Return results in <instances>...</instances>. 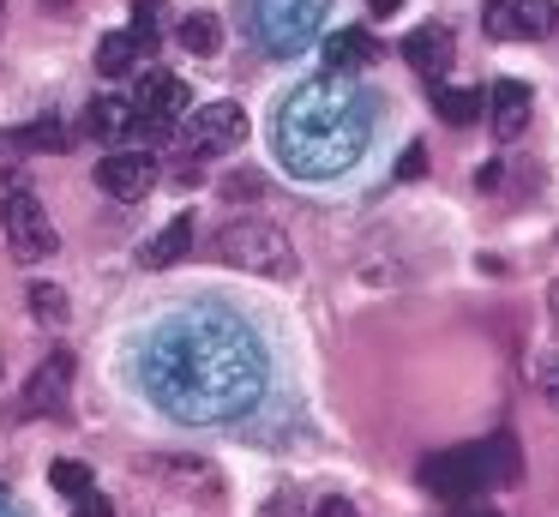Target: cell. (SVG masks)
I'll use <instances>...</instances> for the list:
<instances>
[{
    "label": "cell",
    "instance_id": "484cf974",
    "mask_svg": "<svg viewBox=\"0 0 559 517\" xmlns=\"http://www.w3.org/2000/svg\"><path fill=\"white\" fill-rule=\"evenodd\" d=\"M397 175H403V180L427 175V151H421V144H409V156H403V163H397Z\"/></svg>",
    "mask_w": 559,
    "mask_h": 517
},
{
    "label": "cell",
    "instance_id": "30bf717a",
    "mask_svg": "<svg viewBox=\"0 0 559 517\" xmlns=\"http://www.w3.org/2000/svg\"><path fill=\"white\" fill-rule=\"evenodd\" d=\"M67 385H73V355L55 349V355L31 373V385H25V415H61V409H67Z\"/></svg>",
    "mask_w": 559,
    "mask_h": 517
},
{
    "label": "cell",
    "instance_id": "ba28073f",
    "mask_svg": "<svg viewBox=\"0 0 559 517\" xmlns=\"http://www.w3.org/2000/svg\"><path fill=\"white\" fill-rule=\"evenodd\" d=\"M127 103H133V115H139V120H163V127H175V115H187V103H193V96H187V84L175 79V72L145 67Z\"/></svg>",
    "mask_w": 559,
    "mask_h": 517
},
{
    "label": "cell",
    "instance_id": "d4e9b609",
    "mask_svg": "<svg viewBox=\"0 0 559 517\" xmlns=\"http://www.w3.org/2000/svg\"><path fill=\"white\" fill-rule=\"evenodd\" d=\"M223 192H229V199H235V192H241V199H259V192H265V175L241 168V175H229V180H223Z\"/></svg>",
    "mask_w": 559,
    "mask_h": 517
},
{
    "label": "cell",
    "instance_id": "4dcf8cb0",
    "mask_svg": "<svg viewBox=\"0 0 559 517\" xmlns=\"http://www.w3.org/2000/svg\"><path fill=\"white\" fill-rule=\"evenodd\" d=\"M0 31H7V0H0Z\"/></svg>",
    "mask_w": 559,
    "mask_h": 517
},
{
    "label": "cell",
    "instance_id": "d6a6232c",
    "mask_svg": "<svg viewBox=\"0 0 559 517\" xmlns=\"http://www.w3.org/2000/svg\"><path fill=\"white\" fill-rule=\"evenodd\" d=\"M475 517H493V512H475Z\"/></svg>",
    "mask_w": 559,
    "mask_h": 517
},
{
    "label": "cell",
    "instance_id": "cb8c5ba5",
    "mask_svg": "<svg viewBox=\"0 0 559 517\" xmlns=\"http://www.w3.org/2000/svg\"><path fill=\"white\" fill-rule=\"evenodd\" d=\"M157 19H163V0H139V7H133V31H127V36H133L139 48H151V36H157Z\"/></svg>",
    "mask_w": 559,
    "mask_h": 517
},
{
    "label": "cell",
    "instance_id": "9a60e30c",
    "mask_svg": "<svg viewBox=\"0 0 559 517\" xmlns=\"http://www.w3.org/2000/svg\"><path fill=\"white\" fill-rule=\"evenodd\" d=\"M187 247H193V216H175V223H163V228H157V240H151V247L139 252V259H145L151 271H163V265H175Z\"/></svg>",
    "mask_w": 559,
    "mask_h": 517
},
{
    "label": "cell",
    "instance_id": "ffe728a7",
    "mask_svg": "<svg viewBox=\"0 0 559 517\" xmlns=\"http://www.w3.org/2000/svg\"><path fill=\"white\" fill-rule=\"evenodd\" d=\"M157 475H175V481H199V493H217V469L199 463V457H157Z\"/></svg>",
    "mask_w": 559,
    "mask_h": 517
},
{
    "label": "cell",
    "instance_id": "4fadbf2b",
    "mask_svg": "<svg viewBox=\"0 0 559 517\" xmlns=\"http://www.w3.org/2000/svg\"><path fill=\"white\" fill-rule=\"evenodd\" d=\"M373 55H379V43L361 31V24H349V31H331V36H325V72H337V79L361 72Z\"/></svg>",
    "mask_w": 559,
    "mask_h": 517
},
{
    "label": "cell",
    "instance_id": "9c48e42d",
    "mask_svg": "<svg viewBox=\"0 0 559 517\" xmlns=\"http://www.w3.org/2000/svg\"><path fill=\"white\" fill-rule=\"evenodd\" d=\"M97 187L109 199H145L157 187V156L151 151H109L97 163Z\"/></svg>",
    "mask_w": 559,
    "mask_h": 517
},
{
    "label": "cell",
    "instance_id": "6da1fadb",
    "mask_svg": "<svg viewBox=\"0 0 559 517\" xmlns=\"http://www.w3.org/2000/svg\"><path fill=\"white\" fill-rule=\"evenodd\" d=\"M265 349L229 313H181L157 325L139 355V385L145 397L175 421H235L265 397Z\"/></svg>",
    "mask_w": 559,
    "mask_h": 517
},
{
    "label": "cell",
    "instance_id": "f1b7e54d",
    "mask_svg": "<svg viewBox=\"0 0 559 517\" xmlns=\"http://www.w3.org/2000/svg\"><path fill=\"white\" fill-rule=\"evenodd\" d=\"M319 517H355L349 500H319Z\"/></svg>",
    "mask_w": 559,
    "mask_h": 517
},
{
    "label": "cell",
    "instance_id": "d6986e66",
    "mask_svg": "<svg viewBox=\"0 0 559 517\" xmlns=\"http://www.w3.org/2000/svg\"><path fill=\"white\" fill-rule=\"evenodd\" d=\"M25 301H31V313H37L43 325H67V313H73V307H67V289L61 283H31Z\"/></svg>",
    "mask_w": 559,
    "mask_h": 517
},
{
    "label": "cell",
    "instance_id": "e0dca14e",
    "mask_svg": "<svg viewBox=\"0 0 559 517\" xmlns=\"http://www.w3.org/2000/svg\"><path fill=\"white\" fill-rule=\"evenodd\" d=\"M175 43H181V55H217V48H223V24L211 19V12H187V19L175 24Z\"/></svg>",
    "mask_w": 559,
    "mask_h": 517
},
{
    "label": "cell",
    "instance_id": "603a6c76",
    "mask_svg": "<svg viewBox=\"0 0 559 517\" xmlns=\"http://www.w3.org/2000/svg\"><path fill=\"white\" fill-rule=\"evenodd\" d=\"M7 144H13V151H61V144H67V132L55 127V120H43V127H25V132H13Z\"/></svg>",
    "mask_w": 559,
    "mask_h": 517
},
{
    "label": "cell",
    "instance_id": "52a82bcc",
    "mask_svg": "<svg viewBox=\"0 0 559 517\" xmlns=\"http://www.w3.org/2000/svg\"><path fill=\"white\" fill-rule=\"evenodd\" d=\"M421 487L433 500H469L475 487H487V457L481 445H457V451H433L421 463Z\"/></svg>",
    "mask_w": 559,
    "mask_h": 517
},
{
    "label": "cell",
    "instance_id": "3957f363",
    "mask_svg": "<svg viewBox=\"0 0 559 517\" xmlns=\"http://www.w3.org/2000/svg\"><path fill=\"white\" fill-rule=\"evenodd\" d=\"M217 252L223 265L235 271H253V277H295V247L277 223L265 216H235V223L217 228Z\"/></svg>",
    "mask_w": 559,
    "mask_h": 517
},
{
    "label": "cell",
    "instance_id": "5bb4252c",
    "mask_svg": "<svg viewBox=\"0 0 559 517\" xmlns=\"http://www.w3.org/2000/svg\"><path fill=\"white\" fill-rule=\"evenodd\" d=\"M127 127H133V103H127V96H97V103L85 108L91 139H127Z\"/></svg>",
    "mask_w": 559,
    "mask_h": 517
},
{
    "label": "cell",
    "instance_id": "4316f807",
    "mask_svg": "<svg viewBox=\"0 0 559 517\" xmlns=\"http://www.w3.org/2000/svg\"><path fill=\"white\" fill-rule=\"evenodd\" d=\"M73 517H115V505L103 500V493H85V500H79V512Z\"/></svg>",
    "mask_w": 559,
    "mask_h": 517
},
{
    "label": "cell",
    "instance_id": "7402d4cb",
    "mask_svg": "<svg viewBox=\"0 0 559 517\" xmlns=\"http://www.w3.org/2000/svg\"><path fill=\"white\" fill-rule=\"evenodd\" d=\"M49 481L67 493V500H85V493H97V475H91L85 463H73V457H61V463L49 469Z\"/></svg>",
    "mask_w": 559,
    "mask_h": 517
},
{
    "label": "cell",
    "instance_id": "8fae6325",
    "mask_svg": "<svg viewBox=\"0 0 559 517\" xmlns=\"http://www.w3.org/2000/svg\"><path fill=\"white\" fill-rule=\"evenodd\" d=\"M481 115L493 120V139H499V144L523 139V127H530V84L499 79L493 91H487V108H481Z\"/></svg>",
    "mask_w": 559,
    "mask_h": 517
},
{
    "label": "cell",
    "instance_id": "ac0fdd59",
    "mask_svg": "<svg viewBox=\"0 0 559 517\" xmlns=\"http://www.w3.org/2000/svg\"><path fill=\"white\" fill-rule=\"evenodd\" d=\"M506 12H511V36H547L559 24L554 0H506Z\"/></svg>",
    "mask_w": 559,
    "mask_h": 517
},
{
    "label": "cell",
    "instance_id": "7c38bea8",
    "mask_svg": "<svg viewBox=\"0 0 559 517\" xmlns=\"http://www.w3.org/2000/svg\"><path fill=\"white\" fill-rule=\"evenodd\" d=\"M403 60H409L421 79L439 84L451 72V31H445V24H421V31H409V36H403Z\"/></svg>",
    "mask_w": 559,
    "mask_h": 517
},
{
    "label": "cell",
    "instance_id": "1f68e13d",
    "mask_svg": "<svg viewBox=\"0 0 559 517\" xmlns=\"http://www.w3.org/2000/svg\"><path fill=\"white\" fill-rule=\"evenodd\" d=\"M554 313H559V283H554Z\"/></svg>",
    "mask_w": 559,
    "mask_h": 517
},
{
    "label": "cell",
    "instance_id": "5b68a950",
    "mask_svg": "<svg viewBox=\"0 0 559 517\" xmlns=\"http://www.w3.org/2000/svg\"><path fill=\"white\" fill-rule=\"evenodd\" d=\"M0 223H7V247H13V259H49V252L61 247L49 211H43V199L31 187H13L7 199H0Z\"/></svg>",
    "mask_w": 559,
    "mask_h": 517
},
{
    "label": "cell",
    "instance_id": "7a4b0ae2",
    "mask_svg": "<svg viewBox=\"0 0 559 517\" xmlns=\"http://www.w3.org/2000/svg\"><path fill=\"white\" fill-rule=\"evenodd\" d=\"M367 139H373V96L355 91L337 72L295 84L271 108V144H277L283 168L301 180H331L343 168H355Z\"/></svg>",
    "mask_w": 559,
    "mask_h": 517
},
{
    "label": "cell",
    "instance_id": "83f0119b",
    "mask_svg": "<svg viewBox=\"0 0 559 517\" xmlns=\"http://www.w3.org/2000/svg\"><path fill=\"white\" fill-rule=\"evenodd\" d=\"M542 397L559 409V361H547V367H542Z\"/></svg>",
    "mask_w": 559,
    "mask_h": 517
},
{
    "label": "cell",
    "instance_id": "2e32d148",
    "mask_svg": "<svg viewBox=\"0 0 559 517\" xmlns=\"http://www.w3.org/2000/svg\"><path fill=\"white\" fill-rule=\"evenodd\" d=\"M481 108H487L481 91H463V84H439V91H433V115L445 120V127H469Z\"/></svg>",
    "mask_w": 559,
    "mask_h": 517
},
{
    "label": "cell",
    "instance_id": "277c9868",
    "mask_svg": "<svg viewBox=\"0 0 559 517\" xmlns=\"http://www.w3.org/2000/svg\"><path fill=\"white\" fill-rule=\"evenodd\" d=\"M331 0H253V36L271 55H295L319 36Z\"/></svg>",
    "mask_w": 559,
    "mask_h": 517
},
{
    "label": "cell",
    "instance_id": "8992f818",
    "mask_svg": "<svg viewBox=\"0 0 559 517\" xmlns=\"http://www.w3.org/2000/svg\"><path fill=\"white\" fill-rule=\"evenodd\" d=\"M241 139H247L241 103H199L193 115L181 120V151L193 156V163H211V156L235 151Z\"/></svg>",
    "mask_w": 559,
    "mask_h": 517
},
{
    "label": "cell",
    "instance_id": "f546056e",
    "mask_svg": "<svg viewBox=\"0 0 559 517\" xmlns=\"http://www.w3.org/2000/svg\"><path fill=\"white\" fill-rule=\"evenodd\" d=\"M403 7V0H373V12H379V19H385V12H397Z\"/></svg>",
    "mask_w": 559,
    "mask_h": 517
},
{
    "label": "cell",
    "instance_id": "44dd1931",
    "mask_svg": "<svg viewBox=\"0 0 559 517\" xmlns=\"http://www.w3.org/2000/svg\"><path fill=\"white\" fill-rule=\"evenodd\" d=\"M133 55H139V43L127 31H115V36H103V48H97V67L109 72V79H121V72H133Z\"/></svg>",
    "mask_w": 559,
    "mask_h": 517
}]
</instances>
